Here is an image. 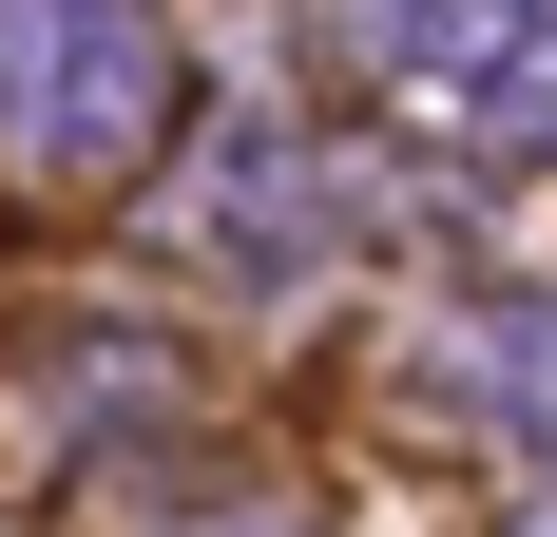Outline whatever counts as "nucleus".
<instances>
[{
	"mask_svg": "<svg viewBox=\"0 0 557 537\" xmlns=\"http://www.w3.org/2000/svg\"><path fill=\"white\" fill-rule=\"evenodd\" d=\"M154 115H173V39H154V20H0V154L135 173Z\"/></svg>",
	"mask_w": 557,
	"mask_h": 537,
	"instance_id": "1",
	"label": "nucleus"
},
{
	"mask_svg": "<svg viewBox=\"0 0 557 537\" xmlns=\"http://www.w3.org/2000/svg\"><path fill=\"white\" fill-rule=\"evenodd\" d=\"M193 212H212L231 250H327V192H308V154H288V135H231Z\"/></svg>",
	"mask_w": 557,
	"mask_h": 537,
	"instance_id": "2",
	"label": "nucleus"
},
{
	"mask_svg": "<svg viewBox=\"0 0 557 537\" xmlns=\"http://www.w3.org/2000/svg\"><path fill=\"white\" fill-rule=\"evenodd\" d=\"M481 135H519V154H557V20L481 58Z\"/></svg>",
	"mask_w": 557,
	"mask_h": 537,
	"instance_id": "3",
	"label": "nucleus"
},
{
	"mask_svg": "<svg viewBox=\"0 0 557 537\" xmlns=\"http://www.w3.org/2000/svg\"><path fill=\"white\" fill-rule=\"evenodd\" d=\"M481 384H500L519 423H557V308H519V326H500V346H481Z\"/></svg>",
	"mask_w": 557,
	"mask_h": 537,
	"instance_id": "4",
	"label": "nucleus"
},
{
	"mask_svg": "<svg viewBox=\"0 0 557 537\" xmlns=\"http://www.w3.org/2000/svg\"><path fill=\"white\" fill-rule=\"evenodd\" d=\"M519 537H557V499H539V519H519Z\"/></svg>",
	"mask_w": 557,
	"mask_h": 537,
	"instance_id": "5",
	"label": "nucleus"
}]
</instances>
